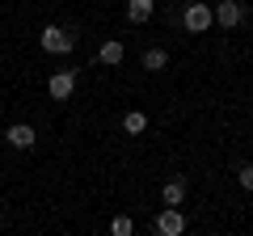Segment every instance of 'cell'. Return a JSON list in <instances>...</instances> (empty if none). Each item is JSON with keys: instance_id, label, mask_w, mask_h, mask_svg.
Here are the masks:
<instances>
[{"instance_id": "1", "label": "cell", "mask_w": 253, "mask_h": 236, "mask_svg": "<svg viewBox=\"0 0 253 236\" xmlns=\"http://www.w3.org/2000/svg\"><path fill=\"white\" fill-rule=\"evenodd\" d=\"M181 26H186L190 34H207V30L215 26V9L194 0V4H186V9H181Z\"/></svg>"}, {"instance_id": "2", "label": "cell", "mask_w": 253, "mask_h": 236, "mask_svg": "<svg viewBox=\"0 0 253 236\" xmlns=\"http://www.w3.org/2000/svg\"><path fill=\"white\" fill-rule=\"evenodd\" d=\"M38 42H42L46 55H68V51L76 46V34H72V30H63V26H46Z\"/></svg>"}, {"instance_id": "3", "label": "cell", "mask_w": 253, "mask_h": 236, "mask_svg": "<svg viewBox=\"0 0 253 236\" xmlns=\"http://www.w3.org/2000/svg\"><path fill=\"white\" fill-rule=\"evenodd\" d=\"M152 232L156 236H181V232H186V215H181V207H161V215L152 219Z\"/></svg>"}, {"instance_id": "4", "label": "cell", "mask_w": 253, "mask_h": 236, "mask_svg": "<svg viewBox=\"0 0 253 236\" xmlns=\"http://www.w3.org/2000/svg\"><path fill=\"white\" fill-rule=\"evenodd\" d=\"M46 93H51L55 101H68L76 93V68H63V72H51V80H46Z\"/></svg>"}, {"instance_id": "5", "label": "cell", "mask_w": 253, "mask_h": 236, "mask_svg": "<svg viewBox=\"0 0 253 236\" xmlns=\"http://www.w3.org/2000/svg\"><path fill=\"white\" fill-rule=\"evenodd\" d=\"M215 9V26H224V30H236L245 21V4L241 0H219V4H211Z\"/></svg>"}, {"instance_id": "6", "label": "cell", "mask_w": 253, "mask_h": 236, "mask_svg": "<svg viewBox=\"0 0 253 236\" xmlns=\"http://www.w3.org/2000/svg\"><path fill=\"white\" fill-rule=\"evenodd\" d=\"M4 144L17 148V152H30V148L38 144V135H34V127H30V122H13V127L4 131Z\"/></svg>"}, {"instance_id": "7", "label": "cell", "mask_w": 253, "mask_h": 236, "mask_svg": "<svg viewBox=\"0 0 253 236\" xmlns=\"http://www.w3.org/2000/svg\"><path fill=\"white\" fill-rule=\"evenodd\" d=\"M161 202L165 207H181V202H186V177H169V182L161 186Z\"/></svg>"}, {"instance_id": "8", "label": "cell", "mask_w": 253, "mask_h": 236, "mask_svg": "<svg viewBox=\"0 0 253 236\" xmlns=\"http://www.w3.org/2000/svg\"><path fill=\"white\" fill-rule=\"evenodd\" d=\"M152 13H156V0H126V21L131 26H144Z\"/></svg>"}, {"instance_id": "9", "label": "cell", "mask_w": 253, "mask_h": 236, "mask_svg": "<svg viewBox=\"0 0 253 236\" xmlns=\"http://www.w3.org/2000/svg\"><path fill=\"white\" fill-rule=\"evenodd\" d=\"M169 68V51L165 46H148L144 51V72H165Z\"/></svg>"}, {"instance_id": "10", "label": "cell", "mask_w": 253, "mask_h": 236, "mask_svg": "<svg viewBox=\"0 0 253 236\" xmlns=\"http://www.w3.org/2000/svg\"><path fill=\"white\" fill-rule=\"evenodd\" d=\"M123 55H126V46L118 42V38H110V42H101V51H97V59L106 68H114V64H123Z\"/></svg>"}, {"instance_id": "11", "label": "cell", "mask_w": 253, "mask_h": 236, "mask_svg": "<svg viewBox=\"0 0 253 236\" xmlns=\"http://www.w3.org/2000/svg\"><path fill=\"white\" fill-rule=\"evenodd\" d=\"M123 131H126V135H144V131H148V114H144V110H126V114H123Z\"/></svg>"}, {"instance_id": "12", "label": "cell", "mask_w": 253, "mask_h": 236, "mask_svg": "<svg viewBox=\"0 0 253 236\" xmlns=\"http://www.w3.org/2000/svg\"><path fill=\"white\" fill-rule=\"evenodd\" d=\"M110 232H114V236H131V232H135V219H131V215H114Z\"/></svg>"}, {"instance_id": "13", "label": "cell", "mask_w": 253, "mask_h": 236, "mask_svg": "<svg viewBox=\"0 0 253 236\" xmlns=\"http://www.w3.org/2000/svg\"><path fill=\"white\" fill-rule=\"evenodd\" d=\"M236 182H241L245 190H253V164H241V169H236Z\"/></svg>"}]
</instances>
